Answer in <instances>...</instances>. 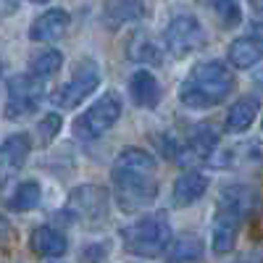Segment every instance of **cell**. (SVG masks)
I'll return each instance as SVG.
<instances>
[{
    "label": "cell",
    "mask_w": 263,
    "mask_h": 263,
    "mask_svg": "<svg viewBox=\"0 0 263 263\" xmlns=\"http://www.w3.org/2000/svg\"><path fill=\"white\" fill-rule=\"evenodd\" d=\"M142 13L145 8L140 0H108L105 11H103V21L111 29H116L121 24H129V21H137Z\"/></svg>",
    "instance_id": "21"
},
{
    "label": "cell",
    "mask_w": 263,
    "mask_h": 263,
    "mask_svg": "<svg viewBox=\"0 0 263 263\" xmlns=\"http://www.w3.org/2000/svg\"><path fill=\"white\" fill-rule=\"evenodd\" d=\"M242 221H245V218L237 216L234 211H229V208H216L213 227H211V248H213L216 255H227V253L234 248Z\"/></svg>",
    "instance_id": "10"
},
{
    "label": "cell",
    "mask_w": 263,
    "mask_h": 263,
    "mask_svg": "<svg viewBox=\"0 0 263 263\" xmlns=\"http://www.w3.org/2000/svg\"><path fill=\"white\" fill-rule=\"evenodd\" d=\"M158 163L142 147H124L114 161V197L124 213H140L158 197Z\"/></svg>",
    "instance_id": "1"
},
{
    "label": "cell",
    "mask_w": 263,
    "mask_h": 263,
    "mask_svg": "<svg viewBox=\"0 0 263 263\" xmlns=\"http://www.w3.org/2000/svg\"><path fill=\"white\" fill-rule=\"evenodd\" d=\"M61 66H63V55H61V50H55V48H45V50H40V53L29 61V74L45 82V79H50V77H55V74L61 71Z\"/></svg>",
    "instance_id": "22"
},
{
    "label": "cell",
    "mask_w": 263,
    "mask_h": 263,
    "mask_svg": "<svg viewBox=\"0 0 263 263\" xmlns=\"http://www.w3.org/2000/svg\"><path fill=\"white\" fill-rule=\"evenodd\" d=\"M98 84H100V66L92 58H82L74 66L71 79L53 92V103L58 108H77L98 90Z\"/></svg>",
    "instance_id": "7"
},
{
    "label": "cell",
    "mask_w": 263,
    "mask_h": 263,
    "mask_svg": "<svg viewBox=\"0 0 263 263\" xmlns=\"http://www.w3.org/2000/svg\"><path fill=\"white\" fill-rule=\"evenodd\" d=\"M253 37H255V40L260 42V45H263V24H255V27H253Z\"/></svg>",
    "instance_id": "28"
},
{
    "label": "cell",
    "mask_w": 263,
    "mask_h": 263,
    "mask_svg": "<svg viewBox=\"0 0 263 263\" xmlns=\"http://www.w3.org/2000/svg\"><path fill=\"white\" fill-rule=\"evenodd\" d=\"M234 84L237 79L224 61H205L197 63L179 84V100L195 111H208L234 92Z\"/></svg>",
    "instance_id": "2"
},
{
    "label": "cell",
    "mask_w": 263,
    "mask_h": 263,
    "mask_svg": "<svg viewBox=\"0 0 263 263\" xmlns=\"http://www.w3.org/2000/svg\"><path fill=\"white\" fill-rule=\"evenodd\" d=\"M45 98V84L32 74H16L6 84V119H24L37 111V105Z\"/></svg>",
    "instance_id": "6"
},
{
    "label": "cell",
    "mask_w": 263,
    "mask_h": 263,
    "mask_svg": "<svg viewBox=\"0 0 263 263\" xmlns=\"http://www.w3.org/2000/svg\"><path fill=\"white\" fill-rule=\"evenodd\" d=\"M174 239L171 224L166 213H153L142 216L140 221L129 224L121 229V245L126 253L137 255V258H158L168 250Z\"/></svg>",
    "instance_id": "3"
},
{
    "label": "cell",
    "mask_w": 263,
    "mask_h": 263,
    "mask_svg": "<svg viewBox=\"0 0 263 263\" xmlns=\"http://www.w3.org/2000/svg\"><path fill=\"white\" fill-rule=\"evenodd\" d=\"M16 11V0H0V16H8Z\"/></svg>",
    "instance_id": "27"
},
{
    "label": "cell",
    "mask_w": 263,
    "mask_h": 263,
    "mask_svg": "<svg viewBox=\"0 0 263 263\" xmlns=\"http://www.w3.org/2000/svg\"><path fill=\"white\" fill-rule=\"evenodd\" d=\"M63 216L71 221H100L108 216V190L100 184H79L66 197Z\"/></svg>",
    "instance_id": "8"
},
{
    "label": "cell",
    "mask_w": 263,
    "mask_h": 263,
    "mask_svg": "<svg viewBox=\"0 0 263 263\" xmlns=\"http://www.w3.org/2000/svg\"><path fill=\"white\" fill-rule=\"evenodd\" d=\"M258 205V192L248 184H229L221 190V197H218V208H229L237 216L248 218Z\"/></svg>",
    "instance_id": "19"
},
{
    "label": "cell",
    "mask_w": 263,
    "mask_h": 263,
    "mask_svg": "<svg viewBox=\"0 0 263 263\" xmlns=\"http://www.w3.org/2000/svg\"><path fill=\"white\" fill-rule=\"evenodd\" d=\"M227 58H229V63L234 66V69H253V66L263 58V45L253 34L237 37V40L229 42Z\"/></svg>",
    "instance_id": "20"
},
{
    "label": "cell",
    "mask_w": 263,
    "mask_h": 263,
    "mask_svg": "<svg viewBox=\"0 0 263 263\" xmlns=\"http://www.w3.org/2000/svg\"><path fill=\"white\" fill-rule=\"evenodd\" d=\"M0 74H3V63H0Z\"/></svg>",
    "instance_id": "31"
},
{
    "label": "cell",
    "mask_w": 263,
    "mask_h": 263,
    "mask_svg": "<svg viewBox=\"0 0 263 263\" xmlns=\"http://www.w3.org/2000/svg\"><path fill=\"white\" fill-rule=\"evenodd\" d=\"M129 92H132V100H135L140 108H156L161 103V95H163L158 79L153 77V71H147V69H140V71L132 74Z\"/></svg>",
    "instance_id": "17"
},
{
    "label": "cell",
    "mask_w": 263,
    "mask_h": 263,
    "mask_svg": "<svg viewBox=\"0 0 263 263\" xmlns=\"http://www.w3.org/2000/svg\"><path fill=\"white\" fill-rule=\"evenodd\" d=\"M205 3L213 8L218 24L224 29H234L239 21H242V8H239L237 0H205Z\"/></svg>",
    "instance_id": "24"
},
{
    "label": "cell",
    "mask_w": 263,
    "mask_h": 263,
    "mask_svg": "<svg viewBox=\"0 0 263 263\" xmlns=\"http://www.w3.org/2000/svg\"><path fill=\"white\" fill-rule=\"evenodd\" d=\"M126 58L135 63H142V66H158L163 61V50L147 32L135 29L126 37Z\"/></svg>",
    "instance_id": "16"
},
{
    "label": "cell",
    "mask_w": 263,
    "mask_h": 263,
    "mask_svg": "<svg viewBox=\"0 0 263 263\" xmlns=\"http://www.w3.org/2000/svg\"><path fill=\"white\" fill-rule=\"evenodd\" d=\"M248 3H250V8L255 13H263V0H248Z\"/></svg>",
    "instance_id": "29"
},
{
    "label": "cell",
    "mask_w": 263,
    "mask_h": 263,
    "mask_svg": "<svg viewBox=\"0 0 263 263\" xmlns=\"http://www.w3.org/2000/svg\"><path fill=\"white\" fill-rule=\"evenodd\" d=\"M260 114V103L255 95H245V98H239L229 105V111H227V121H224V129L229 132V135H239V132H248L255 119Z\"/></svg>",
    "instance_id": "15"
},
{
    "label": "cell",
    "mask_w": 263,
    "mask_h": 263,
    "mask_svg": "<svg viewBox=\"0 0 263 263\" xmlns=\"http://www.w3.org/2000/svg\"><path fill=\"white\" fill-rule=\"evenodd\" d=\"M29 248L42 258H61L69 250V239L55 227H37L29 234Z\"/></svg>",
    "instance_id": "14"
},
{
    "label": "cell",
    "mask_w": 263,
    "mask_h": 263,
    "mask_svg": "<svg viewBox=\"0 0 263 263\" xmlns=\"http://www.w3.org/2000/svg\"><path fill=\"white\" fill-rule=\"evenodd\" d=\"M232 263H263V255L258 250H250V253H242V255H237Z\"/></svg>",
    "instance_id": "26"
},
{
    "label": "cell",
    "mask_w": 263,
    "mask_h": 263,
    "mask_svg": "<svg viewBox=\"0 0 263 263\" xmlns=\"http://www.w3.org/2000/svg\"><path fill=\"white\" fill-rule=\"evenodd\" d=\"M27 3H37V6H45V3H50V0H27Z\"/></svg>",
    "instance_id": "30"
},
{
    "label": "cell",
    "mask_w": 263,
    "mask_h": 263,
    "mask_svg": "<svg viewBox=\"0 0 263 263\" xmlns=\"http://www.w3.org/2000/svg\"><path fill=\"white\" fill-rule=\"evenodd\" d=\"M29 150H32V140L27 132H16L0 145V184L11 179L16 171H21V166L29 158Z\"/></svg>",
    "instance_id": "11"
},
{
    "label": "cell",
    "mask_w": 263,
    "mask_h": 263,
    "mask_svg": "<svg viewBox=\"0 0 263 263\" xmlns=\"http://www.w3.org/2000/svg\"><path fill=\"white\" fill-rule=\"evenodd\" d=\"M208 184H211V182H208L205 174L195 171V168L184 171L182 177H177V182H174V187H171L174 205H177V208H190V205H195V203L205 195Z\"/></svg>",
    "instance_id": "12"
},
{
    "label": "cell",
    "mask_w": 263,
    "mask_h": 263,
    "mask_svg": "<svg viewBox=\"0 0 263 263\" xmlns=\"http://www.w3.org/2000/svg\"><path fill=\"white\" fill-rule=\"evenodd\" d=\"M218 145V132L211 124H200L192 129V135L187 137L184 145L177 150V161L182 163H197V161H208L213 156V150Z\"/></svg>",
    "instance_id": "9"
},
{
    "label": "cell",
    "mask_w": 263,
    "mask_h": 263,
    "mask_svg": "<svg viewBox=\"0 0 263 263\" xmlns=\"http://www.w3.org/2000/svg\"><path fill=\"white\" fill-rule=\"evenodd\" d=\"M61 126H63L61 114H45V116L40 119V124H37V142L40 145H50L58 137Z\"/></svg>",
    "instance_id": "25"
},
{
    "label": "cell",
    "mask_w": 263,
    "mask_h": 263,
    "mask_svg": "<svg viewBox=\"0 0 263 263\" xmlns=\"http://www.w3.org/2000/svg\"><path fill=\"white\" fill-rule=\"evenodd\" d=\"M121 114H124L121 95L116 90H108L74 121V135L79 140H95V137L105 135L121 119Z\"/></svg>",
    "instance_id": "4"
},
{
    "label": "cell",
    "mask_w": 263,
    "mask_h": 263,
    "mask_svg": "<svg viewBox=\"0 0 263 263\" xmlns=\"http://www.w3.org/2000/svg\"><path fill=\"white\" fill-rule=\"evenodd\" d=\"M205 255V242L197 234L184 232L177 239H171L166 250V263H200Z\"/></svg>",
    "instance_id": "18"
},
{
    "label": "cell",
    "mask_w": 263,
    "mask_h": 263,
    "mask_svg": "<svg viewBox=\"0 0 263 263\" xmlns=\"http://www.w3.org/2000/svg\"><path fill=\"white\" fill-rule=\"evenodd\" d=\"M163 45L174 58H187L208 45V34L192 13H182L168 21V27L163 32Z\"/></svg>",
    "instance_id": "5"
},
{
    "label": "cell",
    "mask_w": 263,
    "mask_h": 263,
    "mask_svg": "<svg viewBox=\"0 0 263 263\" xmlns=\"http://www.w3.org/2000/svg\"><path fill=\"white\" fill-rule=\"evenodd\" d=\"M69 24H71L69 11L50 8V11H45L42 16H37V18L32 21L29 40H34V42H53V40H58L66 29H69Z\"/></svg>",
    "instance_id": "13"
},
{
    "label": "cell",
    "mask_w": 263,
    "mask_h": 263,
    "mask_svg": "<svg viewBox=\"0 0 263 263\" xmlns=\"http://www.w3.org/2000/svg\"><path fill=\"white\" fill-rule=\"evenodd\" d=\"M40 200H42V190H40L37 182L29 179V182H21V184L13 190L11 200H8V208L24 213V211H34V208L40 205Z\"/></svg>",
    "instance_id": "23"
}]
</instances>
